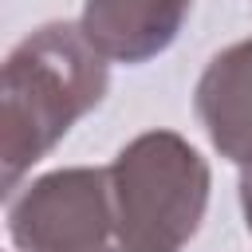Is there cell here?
<instances>
[{
  "mask_svg": "<svg viewBox=\"0 0 252 252\" xmlns=\"http://www.w3.org/2000/svg\"><path fill=\"white\" fill-rule=\"evenodd\" d=\"M110 87L106 55L79 24H43L4 59L0 91V165L12 197L32 169Z\"/></svg>",
  "mask_w": 252,
  "mask_h": 252,
  "instance_id": "1",
  "label": "cell"
},
{
  "mask_svg": "<svg viewBox=\"0 0 252 252\" xmlns=\"http://www.w3.org/2000/svg\"><path fill=\"white\" fill-rule=\"evenodd\" d=\"M118 252H181L209 205V165L173 130H146L106 165Z\"/></svg>",
  "mask_w": 252,
  "mask_h": 252,
  "instance_id": "2",
  "label": "cell"
},
{
  "mask_svg": "<svg viewBox=\"0 0 252 252\" xmlns=\"http://www.w3.org/2000/svg\"><path fill=\"white\" fill-rule=\"evenodd\" d=\"M8 236L20 252H118L106 169H55L12 193Z\"/></svg>",
  "mask_w": 252,
  "mask_h": 252,
  "instance_id": "3",
  "label": "cell"
},
{
  "mask_svg": "<svg viewBox=\"0 0 252 252\" xmlns=\"http://www.w3.org/2000/svg\"><path fill=\"white\" fill-rule=\"evenodd\" d=\"M193 106L220 158L248 165L252 161V35L209 59L205 75L197 79Z\"/></svg>",
  "mask_w": 252,
  "mask_h": 252,
  "instance_id": "4",
  "label": "cell"
},
{
  "mask_svg": "<svg viewBox=\"0 0 252 252\" xmlns=\"http://www.w3.org/2000/svg\"><path fill=\"white\" fill-rule=\"evenodd\" d=\"M189 8L193 0H87L79 28L106 59L146 63L177 39Z\"/></svg>",
  "mask_w": 252,
  "mask_h": 252,
  "instance_id": "5",
  "label": "cell"
},
{
  "mask_svg": "<svg viewBox=\"0 0 252 252\" xmlns=\"http://www.w3.org/2000/svg\"><path fill=\"white\" fill-rule=\"evenodd\" d=\"M240 205H244V220H248V232H252V161L240 173Z\"/></svg>",
  "mask_w": 252,
  "mask_h": 252,
  "instance_id": "6",
  "label": "cell"
}]
</instances>
